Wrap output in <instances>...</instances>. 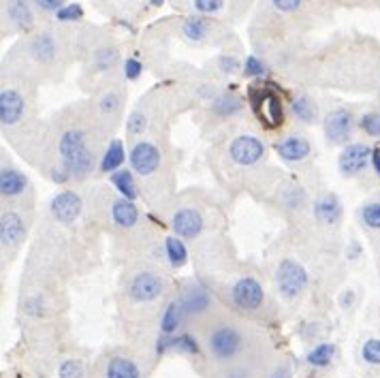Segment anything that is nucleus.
<instances>
[{
  "label": "nucleus",
  "mask_w": 380,
  "mask_h": 378,
  "mask_svg": "<svg viewBox=\"0 0 380 378\" xmlns=\"http://www.w3.org/2000/svg\"><path fill=\"white\" fill-rule=\"evenodd\" d=\"M60 154L71 175H84L92 169L94 159L80 131H66L60 139Z\"/></svg>",
  "instance_id": "1"
},
{
  "label": "nucleus",
  "mask_w": 380,
  "mask_h": 378,
  "mask_svg": "<svg viewBox=\"0 0 380 378\" xmlns=\"http://www.w3.org/2000/svg\"><path fill=\"white\" fill-rule=\"evenodd\" d=\"M252 107L261 116L263 122L269 126H278L284 120V109L280 98H278L271 90H261V92H252Z\"/></svg>",
  "instance_id": "2"
},
{
  "label": "nucleus",
  "mask_w": 380,
  "mask_h": 378,
  "mask_svg": "<svg viewBox=\"0 0 380 378\" xmlns=\"http://www.w3.org/2000/svg\"><path fill=\"white\" fill-rule=\"evenodd\" d=\"M306 282H308L306 269L299 263L287 259L280 263V267H278V287H280V291L287 297H295L303 287H306Z\"/></svg>",
  "instance_id": "3"
},
{
  "label": "nucleus",
  "mask_w": 380,
  "mask_h": 378,
  "mask_svg": "<svg viewBox=\"0 0 380 378\" xmlns=\"http://www.w3.org/2000/svg\"><path fill=\"white\" fill-rule=\"evenodd\" d=\"M210 348L218 359H231L242 348V338L233 327H220L210 336Z\"/></svg>",
  "instance_id": "4"
},
{
  "label": "nucleus",
  "mask_w": 380,
  "mask_h": 378,
  "mask_svg": "<svg viewBox=\"0 0 380 378\" xmlns=\"http://www.w3.org/2000/svg\"><path fill=\"white\" fill-rule=\"evenodd\" d=\"M265 152L263 143L257 137H250V135H242L237 137L231 147H229V154L237 165H255Z\"/></svg>",
  "instance_id": "5"
},
{
  "label": "nucleus",
  "mask_w": 380,
  "mask_h": 378,
  "mask_svg": "<svg viewBox=\"0 0 380 378\" xmlns=\"http://www.w3.org/2000/svg\"><path fill=\"white\" fill-rule=\"evenodd\" d=\"M233 299L242 310H257L263 304V289L255 278H242L233 287Z\"/></svg>",
  "instance_id": "6"
},
{
  "label": "nucleus",
  "mask_w": 380,
  "mask_h": 378,
  "mask_svg": "<svg viewBox=\"0 0 380 378\" xmlns=\"http://www.w3.org/2000/svg\"><path fill=\"white\" fill-rule=\"evenodd\" d=\"M370 156H372V150L368 145H363V143H352V145H348L344 152H342V156H340V169H342V173L354 175V173L363 171L365 165H368V161H370Z\"/></svg>",
  "instance_id": "7"
},
{
  "label": "nucleus",
  "mask_w": 380,
  "mask_h": 378,
  "mask_svg": "<svg viewBox=\"0 0 380 378\" xmlns=\"http://www.w3.org/2000/svg\"><path fill=\"white\" fill-rule=\"evenodd\" d=\"M131 165L137 173L141 175H147L154 171L159 165H161V154H159V150L147 143V141H141L133 147V152H131Z\"/></svg>",
  "instance_id": "8"
},
{
  "label": "nucleus",
  "mask_w": 380,
  "mask_h": 378,
  "mask_svg": "<svg viewBox=\"0 0 380 378\" xmlns=\"http://www.w3.org/2000/svg\"><path fill=\"white\" fill-rule=\"evenodd\" d=\"M352 131V116L346 109H336L325 120V133L332 141H346Z\"/></svg>",
  "instance_id": "9"
},
{
  "label": "nucleus",
  "mask_w": 380,
  "mask_h": 378,
  "mask_svg": "<svg viewBox=\"0 0 380 378\" xmlns=\"http://www.w3.org/2000/svg\"><path fill=\"white\" fill-rule=\"evenodd\" d=\"M82 212V199L75 192H60L52 201V214L60 222H73Z\"/></svg>",
  "instance_id": "10"
},
{
  "label": "nucleus",
  "mask_w": 380,
  "mask_h": 378,
  "mask_svg": "<svg viewBox=\"0 0 380 378\" xmlns=\"http://www.w3.org/2000/svg\"><path fill=\"white\" fill-rule=\"evenodd\" d=\"M163 293V280L154 273H137L131 282V295L139 301H152Z\"/></svg>",
  "instance_id": "11"
},
{
  "label": "nucleus",
  "mask_w": 380,
  "mask_h": 378,
  "mask_svg": "<svg viewBox=\"0 0 380 378\" xmlns=\"http://www.w3.org/2000/svg\"><path fill=\"white\" fill-rule=\"evenodd\" d=\"M24 114V98L15 90L0 92V120L3 124H15Z\"/></svg>",
  "instance_id": "12"
},
{
  "label": "nucleus",
  "mask_w": 380,
  "mask_h": 378,
  "mask_svg": "<svg viewBox=\"0 0 380 378\" xmlns=\"http://www.w3.org/2000/svg\"><path fill=\"white\" fill-rule=\"evenodd\" d=\"M173 229L182 237H197L203 229V220L194 210H180L173 216Z\"/></svg>",
  "instance_id": "13"
},
{
  "label": "nucleus",
  "mask_w": 380,
  "mask_h": 378,
  "mask_svg": "<svg viewBox=\"0 0 380 378\" xmlns=\"http://www.w3.org/2000/svg\"><path fill=\"white\" fill-rule=\"evenodd\" d=\"M278 152L284 161H303L310 154V143L303 137H287L278 145Z\"/></svg>",
  "instance_id": "14"
},
{
  "label": "nucleus",
  "mask_w": 380,
  "mask_h": 378,
  "mask_svg": "<svg viewBox=\"0 0 380 378\" xmlns=\"http://www.w3.org/2000/svg\"><path fill=\"white\" fill-rule=\"evenodd\" d=\"M24 235V222L17 214L9 212L3 214V220H0V240H3L5 246L9 244H17Z\"/></svg>",
  "instance_id": "15"
},
{
  "label": "nucleus",
  "mask_w": 380,
  "mask_h": 378,
  "mask_svg": "<svg viewBox=\"0 0 380 378\" xmlns=\"http://www.w3.org/2000/svg\"><path fill=\"white\" fill-rule=\"evenodd\" d=\"M24 188H26V178H24V173H19L15 169H3V173H0V190H3L5 197H15Z\"/></svg>",
  "instance_id": "16"
},
{
  "label": "nucleus",
  "mask_w": 380,
  "mask_h": 378,
  "mask_svg": "<svg viewBox=\"0 0 380 378\" xmlns=\"http://www.w3.org/2000/svg\"><path fill=\"white\" fill-rule=\"evenodd\" d=\"M340 214H342L340 201L334 195L323 197L318 204H316V218L320 222H336L340 218Z\"/></svg>",
  "instance_id": "17"
},
{
  "label": "nucleus",
  "mask_w": 380,
  "mask_h": 378,
  "mask_svg": "<svg viewBox=\"0 0 380 378\" xmlns=\"http://www.w3.org/2000/svg\"><path fill=\"white\" fill-rule=\"evenodd\" d=\"M137 218H139V212L129 199H120L114 204V220L120 226H133Z\"/></svg>",
  "instance_id": "18"
},
{
  "label": "nucleus",
  "mask_w": 380,
  "mask_h": 378,
  "mask_svg": "<svg viewBox=\"0 0 380 378\" xmlns=\"http://www.w3.org/2000/svg\"><path fill=\"white\" fill-rule=\"evenodd\" d=\"M107 378H139V370L133 361L116 357L107 366Z\"/></svg>",
  "instance_id": "19"
},
{
  "label": "nucleus",
  "mask_w": 380,
  "mask_h": 378,
  "mask_svg": "<svg viewBox=\"0 0 380 378\" xmlns=\"http://www.w3.org/2000/svg\"><path fill=\"white\" fill-rule=\"evenodd\" d=\"M111 182L116 184V188L124 195V199H135L137 197V186H135V180L129 171H116L111 173Z\"/></svg>",
  "instance_id": "20"
},
{
  "label": "nucleus",
  "mask_w": 380,
  "mask_h": 378,
  "mask_svg": "<svg viewBox=\"0 0 380 378\" xmlns=\"http://www.w3.org/2000/svg\"><path fill=\"white\" fill-rule=\"evenodd\" d=\"M124 163V150L120 141H111V145L107 147V152L103 156V163H100V169L103 171H116L120 165Z\"/></svg>",
  "instance_id": "21"
},
{
  "label": "nucleus",
  "mask_w": 380,
  "mask_h": 378,
  "mask_svg": "<svg viewBox=\"0 0 380 378\" xmlns=\"http://www.w3.org/2000/svg\"><path fill=\"white\" fill-rule=\"evenodd\" d=\"M293 111H295V116H297L299 120H303V122H314V118H316V114H318L316 105L312 103V100H310L308 96H299V98H295V100H293Z\"/></svg>",
  "instance_id": "22"
},
{
  "label": "nucleus",
  "mask_w": 380,
  "mask_h": 378,
  "mask_svg": "<svg viewBox=\"0 0 380 378\" xmlns=\"http://www.w3.org/2000/svg\"><path fill=\"white\" fill-rule=\"evenodd\" d=\"M54 52H56V45H54V41L49 39L47 35H39L35 39V43H33V54L39 60H49V58L54 56Z\"/></svg>",
  "instance_id": "23"
},
{
  "label": "nucleus",
  "mask_w": 380,
  "mask_h": 378,
  "mask_svg": "<svg viewBox=\"0 0 380 378\" xmlns=\"http://www.w3.org/2000/svg\"><path fill=\"white\" fill-rule=\"evenodd\" d=\"M208 306H210V297L203 291H190L184 297V308L188 312H203Z\"/></svg>",
  "instance_id": "24"
},
{
  "label": "nucleus",
  "mask_w": 380,
  "mask_h": 378,
  "mask_svg": "<svg viewBox=\"0 0 380 378\" xmlns=\"http://www.w3.org/2000/svg\"><path fill=\"white\" fill-rule=\"evenodd\" d=\"M9 15L17 24H30V19H33V11L26 0H13L9 5Z\"/></svg>",
  "instance_id": "25"
},
{
  "label": "nucleus",
  "mask_w": 380,
  "mask_h": 378,
  "mask_svg": "<svg viewBox=\"0 0 380 378\" xmlns=\"http://www.w3.org/2000/svg\"><path fill=\"white\" fill-rule=\"evenodd\" d=\"M332 357H334V344H318V346L310 352L308 361H310L312 366L323 368V366H327L329 361H332Z\"/></svg>",
  "instance_id": "26"
},
{
  "label": "nucleus",
  "mask_w": 380,
  "mask_h": 378,
  "mask_svg": "<svg viewBox=\"0 0 380 378\" xmlns=\"http://www.w3.org/2000/svg\"><path fill=\"white\" fill-rule=\"evenodd\" d=\"M161 325H163V332H165V334H171V332L175 330V327L180 325V304H177V301H173V304L167 306Z\"/></svg>",
  "instance_id": "27"
},
{
  "label": "nucleus",
  "mask_w": 380,
  "mask_h": 378,
  "mask_svg": "<svg viewBox=\"0 0 380 378\" xmlns=\"http://www.w3.org/2000/svg\"><path fill=\"white\" fill-rule=\"evenodd\" d=\"M167 255H169L173 265H182L186 261V248H184V244L180 240L169 237L167 240Z\"/></svg>",
  "instance_id": "28"
},
{
  "label": "nucleus",
  "mask_w": 380,
  "mask_h": 378,
  "mask_svg": "<svg viewBox=\"0 0 380 378\" xmlns=\"http://www.w3.org/2000/svg\"><path fill=\"white\" fill-rule=\"evenodd\" d=\"M184 33L190 39H201V37H206V33H208V24L203 19H199V17H190L184 24Z\"/></svg>",
  "instance_id": "29"
},
{
  "label": "nucleus",
  "mask_w": 380,
  "mask_h": 378,
  "mask_svg": "<svg viewBox=\"0 0 380 378\" xmlns=\"http://www.w3.org/2000/svg\"><path fill=\"white\" fill-rule=\"evenodd\" d=\"M60 378H82L84 376V368L80 361H75V359H66L60 370H58Z\"/></svg>",
  "instance_id": "30"
},
{
  "label": "nucleus",
  "mask_w": 380,
  "mask_h": 378,
  "mask_svg": "<svg viewBox=\"0 0 380 378\" xmlns=\"http://www.w3.org/2000/svg\"><path fill=\"white\" fill-rule=\"evenodd\" d=\"M214 109H216L218 114H222V116H229V114H233V111L239 109V100H237L235 96H222V98L216 100Z\"/></svg>",
  "instance_id": "31"
},
{
  "label": "nucleus",
  "mask_w": 380,
  "mask_h": 378,
  "mask_svg": "<svg viewBox=\"0 0 380 378\" xmlns=\"http://www.w3.org/2000/svg\"><path fill=\"white\" fill-rule=\"evenodd\" d=\"M363 220L372 229H380V204H370L363 208Z\"/></svg>",
  "instance_id": "32"
},
{
  "label": "nucleus",
  "mask_w": 380,
  "mask_h": 378,
  "mask_svg": "<svg viewBox=\"0 0 380 378\" xmlns=\"http://www.w3.org/2000/svg\"><path fill=\"white\" fill-rule=\"evenodd\" d=\"M363 359L370 363H380V340H368L363 344Z\"/></svg>",
  "instance_id": "33"
},
{
  "label": "nucleus",
  "mask_w": 380,
  "mask_h": 378,
  "mask_svg": "<svg viewBox=\"0 0 380 378\" xmlns=\"http://www.w3.org/2000/svg\"><path fill=\"white\" fill-rule=\"evenodd\" d=\"M361 129L368 133V135H380V114H368L363 116L361 120Z\"/></svg>",
  "instance_id": "34"
},
{
  "label": "nucleus",
  "mask_w": 380,
  "mask_h": 378,
  "mask_svg": "<svg viewBox=\"0 0 380 378\" xmlns=\"http://www.w3.org/2000/svg\"><path fill=\"white\" fill-rule=\"evenodd\" d=\"M84 15L82 7L80 5H66L62 7L60 11H56V17L62 19V21H73V19H80Z\"/></svg>",
  "instance_id": "35"
},
{
  "label": "nucleus",
  "mask_w": 380,
  "mask_h": 378,
  "mask_svg": "<svg viewBox=\"0 0 380 378\" xmlns=\"http://www.w3.org/2000/svg\"><path fill=\"white\" fill-rule=\"evenodd\" d=\"M220 5H222V0H194V7L201 13H214L220 9Z\"/></svg>",
  "instance_id": "36"
},
{
  "label": "nucleus",
  "mask_w": 380,
  "mask_h": 378,
  "mask_svg": "<svg viewBox=\"0 0 380 378\" xmlns=\"http://www.w3.org/2000/svg\"><path fill=\"white\" fill-rule=\"evenodd\" d=\"M244 73L246 75H261L263 71H265V66H263V62L259 60V58H255V56H250L248 60H246V64H244Z\"/></svg>",
  "instance_id": "37"
},
{
  "label": "nucleus",
  "mask_w": 380,
  "mask_h": 378,
  "mask_svg": "<svg viewBox=\"0 0 380 378\" xmlns=\"http://www.w3.org/2000/svg\"><path fill=\"white\" fill-rule=\"evenodd\" d=\"M145 129V116L143 114H133L129 120V133H141Z\"/></svg>",
  "instance_id": "38"
},
{
  "label": "nucleus",
  "mask_w": 380,
  "mask_h": 378,
  "mask_svg": "<svg viewBox=\"0 0 380 378\" xmlns=\"http://www.w3.org/2000/svg\"><path fill=\"white\" fill-rule=\"evenodd\" d=\"M173 344H175L177 348H182V350H188V352H197V350H199L197 342H194L190 336H180L177 340H173Z\"/></svg>",
  "instance_id": "39"
},
{
  "label": "nucleus",
  "mask_w": 380,
  "mask_h": 378,
  "mask_svg": "<svg viewBox=\"0 0 380 378\" xmlns=\"http://www.w3.org/2000/svg\"><path fill=\"white\" fill-rule=\"evenodd\" d=\"M35 3H37V7H41L43 11H60L62 7V3H64V0H35Z\"/></svg>",
  "instance_id": "40"
},
{
  "label": "nucleus",
  "mask_w": 380,
  "mask_h": 378,
  "mask_svg": "<svg viewBox=\"0 0 380 378\" xmlns=\"http://www.w3.org/2000/svg\"><path fill=\"white\" fill-rule=\"evenodd\" d=\"M124 69H126V78H131V80L139 78V73H141V64L137 60H126Z\"/></svg>",
  "instance_id": "41"
},
{
  "label": "nucleus",
  "mask_w": 380,
  "mask_h": 378,
  "mask_svg": "<svg viewBox=\"0 0 380 378\" xmlns=\"http://www.w3.org/2000/svg\"><path fill=\"white\" fill-rule=\"evenodd\" d=\"M301 0H273V5L280 11H295Z\"/></svg>",
  "instance_id": "42"
},
{
  "label": "nucleus",
  "mask_w": 380,
  "mask_h": 378,
  "mask_svg": "<svg viewBox=\"0 0 380 378\" xmlns=\"http://www.w3.org/2000/svg\"><path fill=\"white\" fill-rule=\"evenodd\" d=\"M220 66H222V71L224 73H233V71H237V60L235 58H229V56H222L220 58Z\"/></svg>",
  "instance_id": "43"
},
{
  "label": "nucleus",
  "mask_w": 380,
  "mask_h": 378,
  "mask_svg": "<svg viewBox=\"0 0 380 378\" xmlns=\"http://www.w3.org/2000/svg\"><path fill=\"white\" fill-rule=\"evenodd\" d=\"M118 107V94H107L103 98V109L109 111V109H116Z\"/></svg>",
  "instance_id": "44"
},
{
  "label": "nucleus",
  "mask_w": 380,
  "mask_h": 378,
  "mask_svg": "<svg viewBox=\"0 0 380 378\" xmlns=\"http://www.w3.org/2000/svg\"><path fill=\"white\" fill-rule=\"evenodd\" d=\"M372 161H374V169L380 173V150H374V152H372Z\"/></svg>",
  "instance_id": "45"
},
{
  "label": "nucleus",
  "mask_w": 380,
  "mask_h": 378,
  "mask_svg": "<svg viewBox=\"0 0 380 378\" xmlns=\"http://www.w3.org/2000/svg\"><path fill=\"white\" fill-rule=\"evenodd\" d=\"M152 5H163V0H152Z\"/></svg>",
  "instance_id": "46"
}]
</instances>
